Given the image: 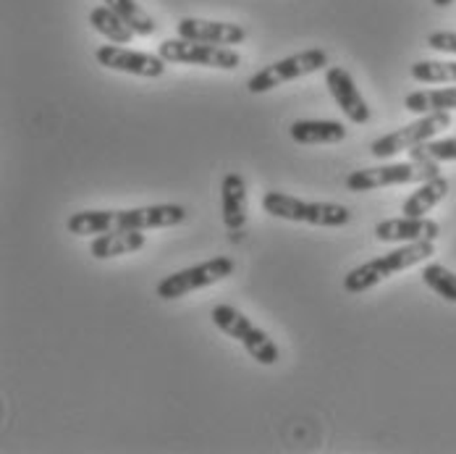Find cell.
Returning a JSON list of instances; mask_svg holds the SVG:
<instances>
[{"label": "cell", "mask_w": 456, "mask_h": 454, "mask_svg": "<svg viewBox=\"0 0 456 454\" xmlns=\"http://www.w3.org/2000/svg\"><path fill=\"white\" fill-rule=\"evenodd\" d=\"M441 236V227L428 219V216H419V219H411V216H402V219H386L380 224H375V239L378 242H422V239H430L436 242Z\"/></svg>", "instance_id": "13"}, {"label": "cell", "mask_w": 456, "mask_h": 454, "mask_svg": "<svg viewBox=\"0 0 456 454\" xmlns=\"http://www.w3.org/2000/svg\"><path fill=\"white\" fill-rule=\"evenodd\" d=\"M221 219L228 231L241 234L249 219V200H247V182L241 174L231 171L221 182Z\"/></svg>", "instance_id": "14"}, {"label": "cell", "mask_w": 456, "mask_h": 454, "mask_svg": "<svg viewBox=\"0 0 456 454\" xmlns=\"http://www.w3.org/2000/svg\"><path fill=\"white\" fill-rule=\"evenodd\" d=\"M404 108L411 113H436V111H456V87L438 90H417L404 97Z\"/></svg>", "instance_id": "19"}, {"label": "cell", "mask_w": 456, "mask_h": 454, "mask_svg": "<svg viewBox=\"0 0 456 454\" xmlns=\"http://www.w3.org/2000/svg\"><path fill=\"white\" fill-rule=\"evenodd\" d=\"M94 58L100 66L110 69V71H121V74H132L142 79H160L166 74L168 61L158 53H139L121 45H102L94 50Z\"/></svg>", "instance_id": "10"}, {"label": "cell", "mask_w": 456, "mask_h": 454, "mask_svg": "<svg viewBox=\"0 0 456 454\" xmlns=\"http://www.w3.org/2000/svg\"><path fill=\"white\" fill-rule=\"evenodd\" d=\"M411 79L422 85L456 82V61H417L411 66Z\"/></svg>", "instance_id": "21"}, {"label": "cell", "mask_w": 456, "mask_h": 454, "mask_svg": "<svg viewBox=\"0 0 456 454\" xmlns=\"http://www.w3.org/2000/svg\"><path fill=\"white\" fill-rule=\"evenodd\" d=\"M90 24L94 32H100L105 40L116 43V45H129L134 40V29L110 8V5H97L90 11Z\"/></svg>", "instance_id": "18"}, {"label": "cell", "mask_w": 456, "mask_h": 454, "mask_svg": "<svg viewBox=\"0 0 456 454\" xmlns=\"http://www.w3.org/2000/svg\"><path fill=\"white\" fill-rule=\"evenodd\" d=\"M433 3H436V5H438V8H446V5H452V3H454V0H433Z\"/></svg>", "instance_id": "25"}, {"label": "cell", "mask_w": 456, "mask_h": 454, "mask_svg": "<svg viewBox=\"0 0 456 454\" xmlns=\"http://www.w3.org/2000/svg\"><path fill=\"white\" fill-rule=\"evenodd\" d=\"M158 53L168 63H183V66H205V69H224V71H233L241 66V55L233 47L205 45V43H194L183 37L163 40Z\"/></svg>", "instance_id": "9"}, {"label": "cell", "mask_w": 456, "mask_h": 454, "mask_svg": "<svg viewBox=\"0 0 456 454\" xmlns=\"http://www.w3.org/2000/svg\"><path fill=\"white\" fill-rule=\"evenodd\" d=\"M410 161H425V163H446L456 161V136L446 139H430L425 144H417L410 150Z\"/></svg>", "instance_id": "23"}, {"label": "cell", "mask_w": 456, "mask_h": 454, "mask_svg": "<svg viewBox=\"0 0 456 454\" xmlns=\"http://www.w3.org/2000/svg\"><path fill=\"white\" fill-rule=\"evenodd\" d=\"M428 45L438 53L456 55V32H433V35H428Z\"/></svg>", "instance_id": "24"}, {"label": "cell", "mask_w": 456, "mask_h": 454, "mask_svg": "<svg viewBox=\"0 0 456 454\" xmlns=\"http://www.w3.org/2000/svg\"><path fill=\"white\" fill-rule=\"evenodd\" d=\"M289 135L297 144H336L346 139V127L341 121H294Z\"/></svg>", "instance_id": "17"}, {"label": "cell", "mask_w": 456, "mask_h": 454, "mask_svg": "<svg viewBox=\"0 0 456 454\" xmlns=\"http://www.w3.org/2000/svg\"><path fill=\"white\" fill-rule=\"evenodd\" d=\"M236 268V263L231 258H213V260H205V263H197V266H189L183 271L171 273L166 276L158 286H155V294L166 302L171 300H179V297H186L191 292H200V289H208L218 281L228 278Z\"/></svg>", "instance_id": "8"}, {"label": "cell", "mask_w": 456, "mask_h": 454, "mask_svg": "<svg viewBox=\"0 0 456 454\" xmlns=\"http://www.w3.org/2000/svg\"><path fill=\"white\" fill-rule=\"evenodd\" d=\"M422 284L430 286L438 297H444L446 302H456V273L449 271L441 263H428L422 271Z\"/></svg>", "instance_id": "22"}, {"label": "cell", "mask_w": 456, "mask_h": 454, "mask_svg": "<svg viewBox=\"0 0 456 454\" xmlns=\"http://www.w3.org/2000/svg\"><path fill=\"white\" fill-rule=\"evenodd\" d=\"M144 244H147V236L139 228H132V231H108V234H97L92 239L90 255L97 258V260H110V258L139 252Z\"/></svg>", "instance_id": "15"}, {"label": "cell", "mask_w": 456, "mask_h": 454, "mask_svg": "<svg viewBox=\"0 0 456 454\" xmlns=\"http://www.w3.org/2000/svg\"><path fill=\"white\" fill-rule=\"evenodd\" d=\"M210 320H213V326L218 331H224L231 339H236L252 355V360H257L260 365L278 363V358H281L278 344L260 326H255L252 320L247 318L239 308H233V305H216L210 310Z\"/></svg>", "instance_id": "4"}, {"label": "cell", "mask_w": 456, "mask_h": 454, "mask_svg": "<svg viewBox=\"0 0 456 454\" xmlns=\"http://www.w3.org/2000/svg\"><path fill=\"white\" fill-rule=\"evenodd\" d=\"M105 5H110L134 32H137V37H150V35H155L158 32V24H155V19L139 5L137 0H102Z\"/></svg>", "instance_id": "20"}, {"label": "cell", "mask_w": 456, "mask_h": 454, "mask_svg": "<svg viewBox=\"0 0 456 454\" xmlns=\"http://www.w3.org/2000/svg\"><path fill=\"white\" fill-rule=\"evenodd\" d=\"M263 210L281 221L310 224V227L338 228L352 221V210L338 202H307L286 192H265Z\"/></svg>", "instance_id": "3"}, {"label": "cell", "mask_w": 456, "mask_h": 454, "mask_svg": "<svg viewBox=\"0 0 456 454\" xmlns=\"http://www.w3.org/2000/svg\"><path fill=\"white\" fill-rule=\"evenodd\" d=\"M449 194V179H444L441 174L422 182L410 197L404 200L402 205V213L404 216H411V219H419V216H428L436 205H441Z\"/></svg>", "instance_id": "16"}, {"label": "cell", "mask_w": 456, "mask_h": 454, "mask_svg": "<svg viewBox=\"0 0 456 454\" xmlns=\"http://www.w3.org/2000/svg\"><path fill=\"white\" fill-rule=\"evenodd\" d=\"M452 127V113L446 111H436V113H422L417 121H411L407 127L391 132V135L378 136L372 144H370V153L378 158V161H388V158H396L402 153H410L411 147L417 144H425L430 139L446 132Z\"/></svg>", "instance_id": "6"}, {"label": "cell", "mask_w": 456, "mask_h": 454, "mask_svg": "<svg viewBox=\"0 0 456 454\" xmlns=\"http://www.w3.org/2000/svg\"><path fill=\"white\" fill-rule=\"evenodd\" d=\"M436 255V242L422 239V242H407L375 260H367L362 266H357L354 271H349L344 276V292L346 294H362L367 289L383 284L386 278L396 276V273L407 271L411 266L425 263L428 258Z\"/></svg>", "instance_id": "2"}, {"label": "cell", "mask_w": 456, "mask_h": 454, "mask_svg": "<svg viewBox=\"0 0 456 454\" xmlns=\"http://www.w3.org/2000/svg\"><path fill=\"white\" fill-rule=\"evenodd\" d=\"M433 177H438V163L410 161V163H386V166L352 171L344 179V186L349 192H372V189L399 186V184H422Z\"/></svg>", "instance_id": "7"}, {"label": "cell", "mask_w": 456, "mask_h": 454, "mask_svg": "<svg viewBox=\"0 0 456 454\" xmlns=\"http://www.w3.org/2000/svg\"><path fill=\"white\" fill-rule=\"evenodd\" d=\"M176 35L183 40L205 43V45H241L247 40V29L231 21H210L197 16H183L176 24Z\"/></svg>", "instance_id": "12"}, {"label": "cell", "mask_w": 456, "mask_h": 454, "mask_svg": "<svg viewBox=\"0 0 456 454\" xmlns=\"http://www.w3.org/2000/svg\"><path fill=\"white\" fill-rule=\"evenodd\" d=\"M186 221L183 205H144V208H126V210H82L74 213L66 228L74 236H92V234H108V231H147V228L179 227Z\"/></svg>", "instance_id": "1"}, {"label": "cell", "mask_w": 456, "mask_h": 454, "mask_svg": "<svg viewBox=\"0 0 456 454\" xmlns=\"http://www.w3.org/2000/svg\"><path fill=\"white\" fill-rule=\"evenodd\" d=\"M325 87L333 95V100L341 108V113L352 124L362 127V124L370 121V105H367L365 95L360 92L354 77L344 66H328L325 69Z\"/></svg>", "instance_id": "11"}, {"label": "cell", "mask_w": 456, "mask_h": 454, "mask_svg": "<svg viewBox=\"0 0 456 454\" xmlns=\"http://www.w3.org/2000/svg\"><path fill=\"white\" fill-rule=\"evenodd\" d=\"M322 69H328V53L320 47H310V50L294 53L289 58L273 61V63L263 66L260 71H255L247 82V90L252 95H263V92H271L281 85H286V82L310 77V74L322 71Z\"/></svg>", "instance_id": "5"}]
</instances>
